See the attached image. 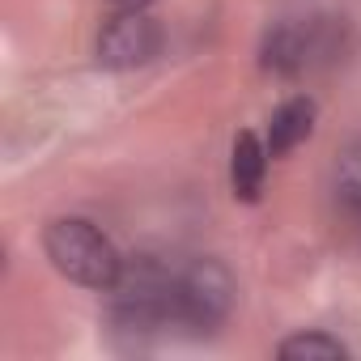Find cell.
<instances>
[{"mask_svg": "<svg viewBox=\"0 0 361 361\" xmlns=\"http://www.w3.org/2000/svg\"><path fill=\"white\" fill-rule=\"evenodd\" d=\"M353 47H357V35L344 18H331V13L281 18L259 39V68L281 81H298L306 73L336 68L340 60L353 56Z\"/></svg>", "mask_w": 361, "mask_h": 361, "instance_id": "obj_2", "label": "cell"}, {"mask_svg": "<svg viewBox=\"0 0 361 361\" xmlns=\"http://www.w3.org/2000/svg\"><path fill=\"white\" fill-rule=\"evenodd\" d=\"M336 200L361 217V132L336 157Z\"/></svg>", "mask_w": 361, "mask_h": 361, "instance_id": "obj_9", "label": "cell"}, {"mask_svg": "<svg viewBox=\"0 0 361 361\" xmlns=\"http://www.w3.org/2000/svg\"><path fill=\"white\" fill-rule=\"evenodd\" d=\"M314 123H319V102H314L310 94L285 98V102L272 111V119H268V136H264L268 153H272V157H289L298 145L310 140Z\"/></svg>", "mask_w": 361, "mask_h": 361, "instance_id": "obj_7", "label": "cell"}, {"mask_svg": "<svg viewBox=\"0 0 361 361\" xmlns=\"http://www.w3.org/2000/svg\"><path fill=\"white\" fill-rule=\"evenodd\" d=\"M238 306V276L226 259L200 255L178 268L174 281V327L188 336H213Z\"/></svg>", "mask_w": 361, "mask_h": 361, "instance_id": "obj_4", "label": "cell"}, {"mask_svg": "<svg viewBox=\"0 0 361 361\" xmlns=\"http://www.w3.org/2000/svg\"><path fill=\"white\" fill-rule=\"evenodd\" d=\"M157 51H161V26L149 18V9H115L94 39V60L111 73L145 68Z\"/></svg>", "mask_w": 361, "mask_h": 361, "instance_id": "obj_5", "label": "cell"}, {"mask_svg": "<svg viewBox=\"0 0 361 361\" xmlns=\"http://www.w3.org/2000/svg\"><path fill=\"white\" fill-rule=\"evenodd\" d=\"M276 357L281 361H344L348 348L331 331H298L276 344Z\"/></svg>", "mask_w": 361, "mask_h": 361, "instance_id": "obj_8", "label": "cell"}, {"mask_svg": "<svg viewBox=\"0 0 361 361\" xmlns=\"http://www.w3.org/2000/svg\"><path fill=\"white\" fill-rule=\"evenodd\" d=\"M268 161H272V153L259 140V132L243 128L230 145V192H234V200L259 204L264 183H268Z\"/></svg>", "mask_w": 361, "mask_h": 361, "instance_id": "obj_6", "label": "cell"}, {"mask_svg": "<svg viewBox=\"0 0 361 361\" xmlns=\"http://www.w3.org/2000/svg\"><path fill=\"white\" fill-rule=\"evenodd\" d=\"M43 255L47 264L81 285V289H94V293H106L123 268V255L115 251V243L85 217H56L47 221L43 230Z\"/></svg>", "mask_w": 361, "mask_h": 361, "instance_id": "obj_3", "label": "cell"}, {"mask_svg": "<svg viewBox=\"0 0 361 361\" xmlns=\"http://www.w3.org/2000/svg\"><path fill=\"white\" fill-rule=\"evenodd\" d=\"M174 281H178V268H170L153 251H140V255L123 259L115 285L106 289L111 331L128 336L136 344L170 331L174 327Z\"/></svg>", "mask_w": 361, "mask_h": 361, "instance_id": "obj_1", "label": "cell"}, {"mask_svg": "<svg viewBox=\"0 0 361 361\" xmlns=\"http://www.w3.org/2000/svg\"><path fill=\"white\" fill-rule=\"evenodd\" d=\"M111 5H115V9H149L153 0H111Z\"/></svg>", "mask_w": 361, "mask_h": 361, "instance_id": "obj_10", "label": "cell"}]
</instances>
